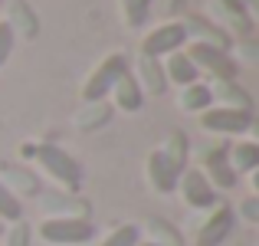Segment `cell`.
<instances>
[{
  "label": "cell",
  "mask_w": 259,
  "mask_h": 246,
  "mask_svg": "<svg viewBox=\"0 0 259 246\" xmlns=\"http://www.w3.org/2000/svg\"><path fill=\"white\" fill-rule=\"evenodd\" d=\"M46 243H56V246H79V243H89L95 236V227L82 217H53L39 227Z\"/></svg>",
  "instance_id": "cell-1"
},
{
  "label": "cell",
  "mask_w": 259,
  "mask_h": 246,
  "mask_svg": "<svg viewBox=\"0 0 259 246\" xmlns=\"http://www.w3.org/2000/svg\"><path fill=\"white\" fill-rule=\"evenodd\" d=\"M128 72V59L121 56V53H115V56H108L105 63L99 66V69L92 72V79L85 82V89H82V99L85 102H102L108 92L115 89V82H118L121 76Z\"/></svg>",
  "instance_id": "cell-2"
},
{
  "label": "cell",
  "mask_w": 259,
  "mask_h": 246,
  "mask_svg": "<svg viewBox=\"0 0 259 246\" xmlns=\"http://www.w3.org/2000/svg\"><path fill=\"white\" fill-rule=\"evenodd\" d=\"M36 158L56 181H63L66 187H79L82 168H79V161L72 158L69 151H63V148H56V145H43V148H36Z\"/></svg>",
  "instance_id": "cell-3"
},
{
  "label": "cell",
  "mask_w": 259,
  "mask_h": 246,
  "mask_svg": "<svg viewBox=\"0 0 259 246\" xmlns=\"http://www.w3.org/2000/svg\"><path fill=\"white\" fill-rule=\"evenodd\" d=\"M200 125L207 132H220V135H243L253 128V112H243V108H203Z\"/></svg>",
  "instance_id": "cell-4"
},
{
  "label": "cell",
  "mask_w": 259,
  "mask_h": 246,
  "mask_svg": "<svg viewBox=\"0 0 259 246\" xmlns=\"http://www.w3.org/2000/svg\"><path fill=\"white\" fill-rule=\"evenodd\" d=\"M187 59L197 66V69H210L217 79H233L236 76V59H230L227 50H217V46H207V43H194L187 53Z\"/></svg>",
  "instance_id": "cell-5"
},
{
  "label": "cell",
  "mask_w": 259,
  "mask_h": 246,
  "mask_svg": "<svg viewBox=\"0 0 259 246\" xmlns=\"http://www.w3.org/2000/svg\"><path fill=\"white\" fill-rule=\"evenodd\" d=\"M184 39H187V33H184L181 23H164V26H158L154 33L145 36V56L158 59V56H164V53H177V46H181Z\"/></svg>",
  "instance_id": "cell-6"
},
{
  "label": "cell",
  "mask_w": 259,
  "mask_h": 246,
  "mask_svg": "<svg viewBox=\"0 0 259 246\" xmlns=\"http://www.w3.org/2000/svg\"><path fill=\"white\" fill-rule=\"evenodd\" d=\"M181 190H184V200L190 207H213L217 203V194H213V187H210L203 171H187L181 181Z\"/></svg>",
  "instance_id": "cell-7"
},
{
  "label": "cell",
  "mask_w": 259,
  "mask_h": 246,
  "mask_svg": "<svg viewBox=\"0 0 259 246\" xmlns=\"http://www.w3.org/2000/svg\"><path fill=\"white\" fill-rule=\"evenodd\" d=\"M230 233H233V210H230V207H220V210H217V214L200 227L197 246H220Z\"/></svg>",
  "instance_id": "cell-8"
},
{
  "label": "cell",
  "mask_w": 259,
  "mask_h": 246,
  "mask_svg": "<svg viewBox=\"0 0 259 246\" xmlns=\"http://www.w3.org/2000/svg\"><path fill=\"white\" fill-rule=\"evenodd\" d=\"M148 177H151L154 190L171 194V190L177 187V181H181V171H177L174 164L164 158V151H154L151 158H148Z\"/></svg>",
  "instance_id": "cell-9"
},
{
  "label": "cell",
  "mask_w": 259,
  "mask_h": 246,
  "mask_svg": "<svg viewBox=\"0 0 259 246\" xmlns=\"http://www.w3.org/2000/svg\"><path fill=\"white\" fill-rule=\"evenodd\" d=\"M7 26L13 30V36L17 33H23V36H36V30H39V23H36V17H33V7L26 4V0H13L10 4V20H7Z\"/></svg>",
  "instance_id": "cell-10"
},
{
  "label": "cell",
  "mask_w": 259,
  "mask_h": 246,
  "mask_svg": "<svg viewBox=\"0 0 259 246\" xmlns=\"http://www.w3.org/2000/svg\"><path fill=\"white\" fill-rule=\"evenodd\" d=\"M210 95H213V99H223V102H227V108H243V112H249V105H253L249 92H246V89H240L233 79H217L213 89H210Z\"/></svg>",
  "instance_id": "cell-11"
},
{
  "label": "cell",
  "mask_w": 259,
  "mask_h": 246,
  "mask_svg": "<svg viewBox=\"0 0 259 246\" xmlns=\"http://www.w3.org/2000/svg\"><path fill=\"white\" fill-rule=\"evenodd\" d=\"M207 174L217 181V187H233L236 184V171L230 168V161H227V148H217L207 158Z\"/></svg>",
  "instance_id": "cell-12"
},
{
  "label": "cell",
  "mask_w": 259,
  "mask_h": 246,
  "mask_svg": "<svg viewBox=\"0 0 259 246\" xmlns=\"http://www.w3.org/2000/svg\"><path fill=\"white\" fill-rule=\"evenodd\" d=\"M112 92H115L118 108H125V112H138V108H141V86H138L132 76H128V72H125L118 82H115Z\"/></svg>",
  "instance_id": "cell-13"
},
{
  "label": "cell",
  "mask_w": 259,
  "mask_h": 246,
  "mask_svg": "<svg viewBox=\"0 0 259 246\" xmlns=\"http://www.w3.org/2000/svg\"><path fill=\"white\" fill-rule=\"evenodd\" d=\"M227 161H230V168L233 171H256L259 168V148L253 145V141H243V145H233L227 151Z\"/></svg>",
  "instance_id": "cell-14"
},
{
  "label": "cell",
  "mask_w": 259,
  "mask_h": 246,
  "mask_svg": "<svg viewBox=\"0 0 259 246\" xmlns=\"http://www.w3.org/2000/svg\"><path fill=\"white\" fill-rule=\"evenodd\" d=\"M167 76H171L177 86H194L197 76H200V69L187 59V53H171V59H167Z\"/></svg>",
  "instance_id": "cell-15"
},
{
  "label": "cell",
  "mask_w": 259,
  "mask_h": 246,
  "mask_svg": "<svg viewBox=\"0 0 259 246\" xmlns=\"http://www.w3.org/2000/svg\"><path fill=\"white\" fill-rule=\"evenodd\" d=\"M138 69H141V79H145V86L151 89L154 95H161V92L167 89V76H164V69L158 66V59L141 56V59H138Z\"/></svg>",
  "instance_id": "cell-16"
},
{
  "label": "cell",
  "mask_w": 259,
  "mask_h": 246,
  "mask_svg": "<svg viewBox=\"0 0 259 246\" xmlns=\"http://www.w3.org/2000/svg\"><path fill=\"white\" fill-rule=\"evenodd\" d=\"M4 187H10L13 194H17V190H23V194H36L39 190V184H36V177L30 174V171H20V168H10V164H7L4 168Z\"/></svg>",
  "instance_id": "cell-17"
},
{
  "label": "cell",
  "mask_w": 259,
  "mask_h": 246,
  "mask_svg": "<svg viewBox=\"0 0 259 246\" xmlns=\"http://www.w3.org/2000/svg\"><path fill=\"white\" fill-rule=\"evenodd\" d=\"M213 102V95H210V86H187L181 95V108H187V112H203V108Z\"/></svg>",
  "instance_id": "cell-18"
},
{
  "label": "cell",
  "mask_w": 259,
  "mask_h": 246,
  "mask_svg": "<svg viewBox=\"0 0 259 246\" xmlns=\"http://www.w3.org/2000/svg\"><path fill=\"white\" fill-rule=\"evenodd\" d=\"M43 207L50 210V217H56V210H63L59 217H82L85 220V203H76V200H69V197H56V194H50V197H43Z\"/></svg>",
  "instance_id": "cell-19"
},
{
  "label": "cell",
  "mask_w": 259,
  "mask_h": 246,
  "mask_svg": "<svg viewBox=\"0 0 259 246\" xmlns=\"http://www.w3.org/2000/svg\"><path fill=\"white\" fill-rule=\"evenodd\" d=\"M0 220H10V223L23 220V203H20V197L13 194L10 187H4V184H0Z\"/></svg>",
  "instance_id": "cell-20"
},
{
  "label": "cell",
  "mask_w": 259,
  "mask_h": 246,
  "mask_svg": "<svg viewBox=\"0 0 259 246\" xmlns=\"http://www.w3.org/2000/svg\"><path fill=\"white\" fill-rule=\"evenodd\" d=\"M161 151H164V158L171 161L177 171H181L184 161H187V135H184V132H174L171 138H167V148H161Z\"/></svg>",
  "instance_id": "cell-21"
},
{
  "label": "cell",
  "mask_w": 259,
  "mask_h": 246,
  "mask_svg": "<svg viewBox=\"0 0 259 246\" xmlns=\"http://www.w3.org/2000/svg\"><path fill=\"white\" fill-rule=\"evenodd\" d=\"M89 105H92V108L79 115V118H76V125H79V128H95V125H105V121H108V115H112V108H108L105 102H89Z\"/></svg>",
  "instance_id": "cell-22"
},
{
  "label": "cell",
  "mask_w": 259,
  "mask_h": 246,
  "mask_svg": "<svg viewBox=\"0 0 259 246\" xmlns=\"http://www.w3.org/2000/svg\"><path fill=\"white\" fill-rule=\"evenodd\" d=\"M121 7H125L128 26H141L148 20V13H151V0H121Z\"/></svg>",
  "instance_id": "cell-23"
},
{
  "label": "cell",
  "mask_w": 259,
  "mask_h": 246,
  "mask_svg": "<svg viewBox=\"0 0 259 246\" xmlns=\"http://www.w3.org/2000/svg\"><path fill=\"white\" fill-rule=\"evenodd\" d=\"M138 236H141V230L135 227V223H128V227H118L112 236H108L102 246H138Z\"/></svg>",
  "instance_id": "cell-24"
},
{
  "label": "cell",
  "mask_w": 259,
  "mask_h": 246,
  "mask_svg": "<svg viewBox=\"0 0 259 246\" xmlns=\"http://www.w3.org/2000/svg\"><path fill=\"white\" fill-rule=\"evenodd\" d=\"M148 230H151V236H161V240H154L158 246H177L181 243V236L171 230V223L164 220H148Z\"/></svg>",
  "instance_id": "cell-25"
},
{
  "label": "cell",
  "mask_w": 259,
  "mask_h": 246,
  "mask_svg": "<svg viewBox=\"0 0 259 246\" xmlns=\"http://www.w3.org/2000/svg\"><path fill=\"white\" fill-rule=\"evenodd\" d=\"M13 39H17V36H13V30H10L7 23H0V66L10 59V53H13Z\"/></svg>",
  "instance_id": "cell-26"
},
{
  "label": "cell",
  "mask_w": 259,
  "mask_h": 246,
  "mask_svg": "<svg viewBox=\"0 0 259 246\" xmlns=\"http://www.w3.org/2000/svg\"><path fill=\"white\" fill-rule=\"evenodd\" d=\"M10 246H30V227H26V223H13Z\"/></svg>",
  "instance_id": "cell-27"
},
{
  "label": "cell",
  "mask_w": 259,
  "mask_h": 246,
  "mask_svg": "<svg viewBox=\"0 0 259 246\" xmlns=\"http://www.w3.org/2000/svg\"><path fill=\"white\" fill-rule=\"evenodd\" d=\"M243 217H246V220H259V200H256V197H249V200L246 203H243Z\"/></svg>",
  "instance_id": "cell-28"
},
{
  "label": "cell",
  "mask_w": 259,
  "mask_h": 246,
  "mask_svg": "<svg viewBox=\"0 0 259 246\" xmlns=\"http://www.w3.org/2000/svg\"><path fill=\"white\" fill-rule=\"evenodd\" d=\"M243 56H246V59H256V46L246 43V46H243Z\"/></svg>",
  "instance_id": "cell-29"
},
{
  "label": "cell",
  "mask_w": 259,
  "mask_h": 246,
  "mask_svg": "<svg viewBox=\"0 0 259 246\" xmlns=\"http://www.w3.org/2000/svg\"><path fill=\"white\" fill-rule=\"evenodd\" d=\"M223 4H243V0H223Z\"/></svg>",
  "instance_id": "cell-30"
},
{
  "label": "cell",
  "mask_w": 259,
  "mask_h": 246,
  "mask_svg": "<svg viewBox=\"0 0 259 246\" xmlns=\"http://www.w3.org/2000/svg\"><path fill=\"white\" fill-rule=\"evenodd\" d=\"M0 233H4V220H0Z\"/></svg>",
  "instance_id": "cell-31"
},
{
  "label": "cell",
  "mask_w": 259,
  "mask_h": 246,
  "mask_svg": "<svg viewBox=\"0 0 259 246\" xmlns=\"http://www.w3.org/2000/svg\"><path fill=\"white\" fill-rule=\"evenodd\" d=\"M145 246H158V243H145Z\"/></svg>",
  "instance_id": "cell-32"
},
{
  "label": "cell",
  "mask_w": 259,
  "mask_h": 246,
  "mask_svg": "<svg viewBox=\"0 0 259 246\" xmlns=\"http://www.w3.org/2000/svg\"><path fill=\"white\" fill-rule=\"evenodd\" d=\"M0 4H4V0H0Z\"/></svg>",
  "instance_id": "cell-33"
}]
</instances>
